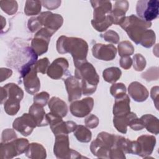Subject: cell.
I'll return each instance as SVG.
<instances>
[{
	"mask_svg": "<svg viewBox=\"0 0 159 159\" xmlns=\"http://www.w3.org/2000/svg\"><path fill=\"white\" fill-rule=\"evenodd\" d=\"M57 50L60 54L70 53L73 58L75 67L87 61L88 45L82 39L61 35L57 40Z\"/></svg>",
	"mask_w": 159,
	"mask_h": 159,
	"instance_id": "6da1fadb",
	"label": "cell"
},
{
	"mask_svg": "<svg viewBox=\"0 0 159 159\" xmlns=\"http://www.w3.org/2000/svg\"><path fill=\"white\" fill-rule=\"evenodd\" d=\"M75 76L81 80L82 93L83 95L93 94L99 82V76L93 65L85 61L75 67Z\"/></svg>",
	"mask_w": 159,
	"mask_h": 159,
	"instance_id": "7a4b0ae2",
	"label": "cell"
},
{
	"mask_svg": "<svg viewBox=\"0 0 159 159\" xmlns=\"http://www.w3.org/2000/svg\"><path fill=\"white\" fill-rule=\"evenodd\" d=\"M23 97V91L15 83H8L1 88V103L4 102V111L9 116L17 113Z\"/></svg>",
	"mask_w": 159,
	"mask_h": 159,
	"instance_id": "3957f363",
	"label": "cell"
},
{
	"mask_svg": "<svg viewBox=\"0 0 159 159\" xmlns=\"http://www.w3.org/2000/svg\"><path fill=\"white\" fill-rule=\"evenodd\" d=\"M94 9L93 19L91 24L98 32L105 31L113 24L109 13L112 10V4L109 1H91Z\"/></svg>",
	"mask_w": 159,
	"mask_h": 159,
	"instance_id": "277c9868",
	"label": "cell"
},
{
	"mask_svg": "<svg viewBox=\"0 0 159 159\" xmlns=\"http://www.w3.org/2000/svg\"><path fill=\"white\" fill-rule=\"evenodd\" d=\"M120 27L127 32L128 36L136 44H139L145 31L152 25L151 22H146L135 15L125 17Z\"/></svg>",
	"mask_w": 159,
	"mask_h": 159,
	"instance_id": "5b68a950",
	"label": "cell"
},
{
	"mask_svg": "<svg viewBox=\"0 0 159 159\" xmlns=\"http://www.w3.org/2000/svg\"><path fill=\"white\" fill-rule=\"evenodd\" d=\"M116 135L106 132H100L90 145L92 153L98 158H109V152L114 146Z\"/></svg>",
	"mask_w": 159,
	"mask_h": 159,
	"instance_id": "8992f818",
	"label": "cell"
},
{
	"mask_svg": "<svg viewBox=\"0 0 159 159\" xmlns=\"http://www.w3.org/2000/svg\"><path fill=\"white\" fill-rule=\"evenodd\" d=\"M55 142L53 152L58 158H83L80 153L70 148V142L68 134L55 135Z\"/></svg>",
	"mask_w": 159,
	"mask_h": 159,
	"instance_id": "52a82bcc",
	"label": "cell"
},
{
	"mask_svg": "<svg viewBox=\"0 0 159 159\" xmlns=\"http://www.w3.org/2000/svg\"><path fill=\"white\" fill-rule=\"evenodd\" d=\"M159 2L157 0H141L137 2L136 12L140 19L151 22L158 15Z\"/></svg>",
	"mask_w": 159,
	"mask_h": 159,
	"instance_id": "ba28073f",
	"label": "cell"
},
{
	"mask_svg": "<svg viewBox=\"0 0 159 159\" xmlns=\"http://www.w3.org/2000/svg\"><path fill=\"white\" fill-rule=\"evenodd\" d=\"M47 119L50 129L55 135L59 134H68L73 132L77 125L73 121L64 122L62 117L53 114L50 112L46 114Z\"/></svg>",
	"mask_w": 159,
	"mask_h": 159,
	"instance_id": "9c48e42d",
	"label": "cell"
},
{
	"mask_svg": "<svg viewBox=\"0 0 159 159\" xmlns=\"http://www.w3.org/2000/svg\"><path fill=\"white\" fill-rule=\"evenodd\" d=\"M53 34L50 32L43 27L35 34L32 40L30 47L38 56L47 52L50 37Z\"/></svg>",
	"mask_w": 159,
	"mask_h": 159,
	"instance_id": "30bf717a",
	"label": "cell"
},
{
	"mask_svg": "<svg viewBox=\"0 0 159 159\" xmlns=\"http://www.w3.org/2000/svg\"><path fill=\"white\" fill-rule=\"evenodd\" d=\"M37 19L40 25L52 34L61 27L63 22V19L61 15L53 14L50 11L40 13Z\"/></svg>",
	"mask_w": 159,
	"mask_h": 159,
	"instance_id": "8fae6325",
	"label": "cell"
},
{
	"mask_svg": "<svg viewBox=\"0 0 159 159\" xmlns=\"http://www.w3.org/2000/svg\"><path fill=\"white\" fill-rule=\"evenodd\" d=\"M13 128L24 136L31 134L34 129L37 127L36 122L30 114L25 113L15 119L12 124Z\"/></svg>",
	"mask_w": 159,
	"mask_h": 159,
	"instance_id": "7c38bea8",
	"label": "cell"
},
{
	"mask_svg": "<svg viewBox=\"0 0 159 159\" xmlns=\"http://www.w3.org/2000/svg\"><path fill=\"white\" fill-rule=\"evenodd\" d=\"M93 106V99L88 97L73 101L70 106V110L73 116L77 117H84L91 112Z\"/></svg>",
	"mask_w": 159,
	"mask_h": 159,
	"instance_id": "4fadbf2b",
	"label": "cell"
},
{
	"mask_svg": "<svg viewBox=\"0 0 159 159\" xmlns=\"http://www.w3.org/2000/svg\"><path fill=\"white\" fill-rule=\"evenodd\" d=\"M93 56L99 60L104 61H110L115 58L117 49L116 47L111 44L96 43L92 48Z\"/></svg>",
	"mask_w": 159,
	"mask_h": 159,
	"instance_id": "5bb4252c",
	"label": "cell"
},
{
	"mask_svg": "<svg viewBox=\"0 0 159 159\" xmlns=\"http://www.w3.org/2000/svg\"><path fill=\"white\" fill-rule=\"evenodd\" d=\"M68 66L69 64L66 58H58L49 65L47 71V75L53 80H59L66 75Z\"/></svg>",
	"mask_w": 159,
	"mask_h": 159,
	"instance_id": "9a60e30c",
	"label": "cell"
},
{
	"mask_svg": "<svg viewBox=\"0 0 159 159\" xmlns=\"http://www.w3.org/2000/svg\"><path fill=\"white\" fill-rule=\"evenodd\" d=\"M37 72L33 66L22 77L23 78L25 91L30 94H34L38 92L40 88V82L37 75Z\"/></svg>",
	"mask_w": 159,
	"mask_h": 159,
	"instance_id": "2e32d148",
	"label": "cell"
},
{
	"mask_svg": "<svg viewBox=\"0 0 159 159\" xmlns=\"http://www.w3.org/2000/svg\"><path fill=\"white\" fill-rule=\"evenodd\" d=\"M66 91L68 95V101L72 102L80 99L82 94V89L80 80L73 76H70L64 80Z\"/></svg>",
	"mask_w": 159,
	"mask_h": 159,
	"instance_id": "e0dca14e",
	"label": "cell"
},
{
	"mask_svg": "<svg viewBox=\"0 0 159 159\" xmlns=\"http://www.w3.org/2000/svg\"><path fill=\"white\" fill-rule=\"evenodd\" d=\"M139 153L138 155L146 157L152 154L156 144V139L153 135H143L137 138Z\"/></svg>",
	"mask_w": 159,
	"mask_h": 159,
	"instance_id": "ac0fdd59",
	"label": "cell"
},
{
	"mask_svg": "<svg viewBox=\"0 0 159 159\" xmlns=\"http://www.w3.org/2000/svg\"><path fill=\"white\" fill-rule=\"evenodd\" d=\"M128 8L129 2L127 1H117L115 2L113 9L109 13L112 19L113 24L120 25L123 22Z\"/></svg>",
	"mask_w": 159,
	"mask_h": 159,
	"instance_id": "d6986e66",
	"label": "cell"
},
{
	"mask_svg": "<svg viewBox=\"0 0 159 159\" xmlns=\"http://www.w3.org/2000/svg\"><path fill=\"white\" fill-rule=\"evenodd\" d=\"M128 92L131 98L137 102H143L145 101L149 94L147 89L137 81H134L129 84Z\"/></svg>",
	"mask_w": 159,
	"mask_h": 159,
	"instance_id": "ffe728a7",
	"label": "cell"
},
{
	"mask_svg": "<svg viewBox=\"0 0 159 159\" xmlns=\"http://www.w3.org/2000/svg\"><path fill=\"white\" fill-rule=\"evenodd\" d=\"M130 98L127 94H124L115 99L113 106L114 116H121L128 114L130 111Z\"/></svg>",
	"mask_w": 159,
	"mask_h": 159,
	"instance_id": "44dd1931",
	"label": "cell"
},
{
	"mask_svg": "<svg viewBox=\"0 0 159 159\" xmlns=\"http://www.w3.org/2000/svg\"><path fill=\"white\" fill-rule=\"evenodd\" d=\"M50 112L57 116L64 117L68 112L67 105L63 100L57 97H52L48 102Z\"/></svg>",
	"mask_w": 159,
	"mask_h": 159,
	"instance_id": "7402d4cb",
	"label": "cell"
},
{
	"mask_svg": "<svg viewBox=\"0 0 159 159\" xmlns=\"http://www.w3.org/2000/svg\"><path fill=\"white\" fill-rule=\"evenodd\" d=\"M29 112L34 119L37 127L46 126L48 124L45 112L42 106L34 103L30 107Z\"/></svg>",
	"mask_w": 159,
	"mask_h": 159,
	"instance_id": "603a6c76",
	"label": "cell"
},
{
	"mask_svg": "<svg viewBox=\"0 0 159 159\" xmlns=\"http://www.w3.org/2000/svg\"><path fill=\"white\" fill-rule=\"evenodd\" d=\"M25 153L28 158L32 159H43L47 157L45 148L38 143H31L29 144Z\"/></svg>",
	"mask_w": 159,
	"mask_h": 159,
	"instance_id": "cb8c5ba5",
	"label": "cell"
},
{
	"mask_svg": "<svg viewBox=\"0 0 159 159\" xmlns=\"http://www.w3.org/2000/svg\"><path fill=\"white\" fill-rule=\"evenodd\" d=\"M136 114L132 112H129L128 114L121 116H114L113 119L114 126L117 131L120 133L125 134L127 130V126L129 125L130 120Z\"/></svg>",
	"mask_w": 159,
	"mask_h": 159,
	"instance_id": "d4e9b609",
	"label": "cell"
},
{
	"mask_svg": "<svg viewBox=\"0 0 159 159\" xmlns=\"http://www.w3.org/2000/svg\"><path fill=\"white\" fill-rule=\"evenodd\" d=\"M19 155V153L14 140L8 142H1L0 147L1 158H12Z\"/></svg>",
	"mask_w": 159,
	"mask_h": 159,
	"instance_id": "484cf974",
	"label": "cell"
},
{
	"mask_svg": "<svg viewBox=\"0 0 159 159\" xmlns=\"http://www.w3.org/2000/svg\"><path fill=\"white\" fill-rule=\"evenodd\" d=\"M142 122L144 128L150 133L157 135L159 132L158 119L152 114H145L140 118Z\"/></svg>",
	"mask_w": 159,
	"mask_h": 159,
	"instance_id": "4316f807",
	"label": "cell"
},
{
	"mask_svg": "<svg viewBox=\"0 0 159 159\" xmlns=\"http://www.w3.org/2000/svg\"><path fill=\"white\" fill-rule=\"evenodd\" d=\"M73 132L76 139L81 142L87 143L91 139L92 134L91 130L83 125H77Z\"/></svg>",
	"mask_w": 159,
	"mask_h": 159,
	"instance_id": "83f0119b",
	"label": "cell"
},
{
	"mask_svg": "<svg viewBox=\"0 0 159 159\" xmlns=\"http://www.w3.org/2000/svg\"><path fill=\"white\" fill-rule=\"evenodd\" d=\"M122 75L121 70L117 67H110L104 70L102 76L104 80L110 83L116 82Z\"/></svg>",
	"mask_w": 159,
	"mask_h": 159,
	"instance_id": "f1b7e54d",
	"label": "cell"
},
{
	"mask_svg": "<svg viewBox=\"0 0 159 159\" xmlns=\"http://www.w3.org/2000/svg\"><path fill=\"white\" fill-rule=\"evenodd\" d=\"M40 1H26L24 12L27 16L37 15L41 10Z\"/></svg>",
	"mask_w": 159,
	"mask_h": 159,
	"instance_id": "f546056e",
	"label": "cell"
},
{
	"mask_svg": "<svg viewBox=\"0 0 159 159\" xmlns=\"http://www.w3.org/2000/svg\"><path fill=\"white\" fill-rule=\"evenodd\" d=\"M155 33L151 29H147L143 34L140 44L145 48H150L155 42Z\"/></svg>",
	"mask_w": 159,
	"mask_h": 159,
	"instance_id": "4dcf8cb0",
	"label": "cell"
},
{
	"mask_svg": "<svg viewBox=\"0 0 159 159\" xmlns=\"http://www.w3.org/2000/svg\"><path fill=\"white\" fill-rule=\"evenodd\" d=\"M118 52L121 57H129L134 53V47L129 41H122L118 45Z\"/></svg>",
	"mask_w": 159,
	"mask_h": 159,
	"instance_id": "1f68e13d",
	"label": "cell"
},
{
	"mask_svg": "<svg viewBox=\"0 0 159 159\" xmlns=\"http://www.w3.org/2000/svg\"><path fill=\"white\" fill-rule=\"evenodd\" d=\"M0 6L1 9L8 15L15 14L18 8L17 3L16 1H1Z\"/></svg>",
	"mask_w": 159,
	"mask_h": 159,
	"instance_id": "d6a6232c",
	"label": "cell"
},
{
	"mask_svg": "<svg viewBox=\"0 0 159 159\" xmlns=\"http://www.w3.org/2000/svg\"><path fill=\"white\" fill-rule=\"evenodd\" d=\"M110 93L115 98L120 97L126 94V87L122 83H114L110 88Z\"/></svg>",
	"mask_w": 159,
	"mask_h": 159,
	"instance_id": "836d02e7",
	"label": "cell"
},
{
	"mask_svg": "<svg viewBox=\"0 0 159 159\" xmlns=\"http://www.w3.org/2000/svg\"><path fill=\"white\" fill-rule=\"evenodd\" d=\"M132 64L134 70L137 71H141L146 66L145 58L141 54L137 53L133 57Z\"/></svg>",
	"mask_w": 159,
	"mask_h": 159,
	"instance_id": "e575fe53",
	"label": "cell"
},
{
	"mask_svg": "<svg viewBox=\"0 0 159 159\" xmlns=\"http://www.w3.org/2000/svg\"><path fill=\"white\" fill-rule=\"evenodd\" d=\"M49 65L50 63L48 59L45 57L37 60L33 65V67L37 73L45 74L47 71Z\"/></svg>",
	"mask_w": 159,
	"mask_h": 159,
	"instance_id": "d590c367",
	"label": "cell"
},
{
	"mask_svg": "<svg viewBox=\"0 0 159 159\" xmlns=\"http://www.w3.org/2000/svg\"><path fill=\"white\" fill-rule=\"evenodd\" d=\"M142 77L145 78L148 81L158 80V67H151L150 68H148L145 73H142Z\"/></svg>",
	"mask_w": 159,
	"mask_h": 159,
	"instance_id": "8d00e7d4",
	"label": "cell"
},
{
	"mask_svg": "<svg viewBox=\"0 0 159 159\" xmlns=\"http://www.w3.org/2000/svg\"><path fill=\"white\" fill-rule=\"evenodd\" d=\"M49 94L45 91H42L35 94L34 97V103L37 104L42 107L45 106L49 99Z\"/></svg>",
	"mask_w": 159,
	"mask_h": 159,
	"instance_id": "74e56055",
	"label": "cell"
},
{
	"mask_svg": "<svg viewBox=\"0 0 159 159\" xmlns=\"http://www.w3.org/2000/svg\"><path fill=\"white\" fill-rule=\"evenodd\" d=\"M101 36L106 41L115 44L117 43L120 39L118 34L112 30H108L104 34H101Z\"/></svg>",
	"mask_w": 159,
	"mask_h": 159,
	"instance_id": "f35d334b",
	"label": "cell"
},
{
	"mask_svg": "<svg viewBox=\"0 0 159 159\" xmlns=\"http://www.w3.org/2000/svg\"><path fill=\"white\" fill-rule=\"evenodd\" d=\"M17 139L16 132L12 129H7L4 130L2 133L1 142H8Z\"/></svg>",
	"mask_w": 159,
	"mask_h": 159,
	"instance_id": "ab89813d",
	"label": "cell"
},
{
	"mask_svg": "<svg viewBox=\"0 0 159 159\" xmlns=\"http://www.w3.org/2000/svg\"><path fill=\"white\" fill-rule=\"evenodd\" d=\"M84 123L86 127L90 129L96 128L99 124V119L94 114H90L84 119Z\"/></svg>",
	"mask_w": 159,
	"mask_h": 159,
	"instance_id": "60d3db41",
	"label": "cell"
},
{
	"mask_svg": "<svg viewBox=\"0 0 159 159\" xmlns=\"http://www.w3.org/2000/svg\"><path fill=\"white\" fill-rule=\"evenodd\" d=\"M28 28L32 32H35L36 31H39L42 29V25L38 20L37 17H32L28 20Z\"/></svg>",
	"mask_w": 159,
	"mask_h": 159,
	"instance_id": "b9f144b4",
	"label": "cell"
},
{
	"mask_svg": "<svg viewBox=\"0 0 159 159\" xmlns=\"http://www.w3.org/2000/svg\"><path fill=\"white\" fill-rule=\"evenodd\" d=\"M131 129L134 130H140L144 128V126L142 124V122L140 119H139L136 116H135L130 121L129 125Z\"/></svg>",
	"mask_w": 159,
	"mask_h": 159,
	"instance_id": "7bdbcfd3",
	"label": "cell"
},
{
	"mask_svg": "<svg viewBox=\"0 0 159 159\" xmlns=\"http://www.w3.org/2000/svg\"><path fill=\"white\" fill-rule=\"evenodd\" d=\"M125 153L119 148L114 146L109 152V158H125Z\"/></svg>",
	"mask_w": 159,
	"mask_h": 159,
	"instance_id": "ee69618b",
	"label": "cell"
},
{
	"mask_svg": "<svg viewBox=\"0 0 159 159\" xmlns=\"http://www.w3.org/2000/svg\"><path fill=\"white\" fill-rule=\"evenodd\" d=\"M42 4L49 10H52L60 6L61 1H42Z\"/></svg>",
	"mask_w": 159,
	"mask_h": 159,
	"instance_id": "f6af8a7d",
	"label": "cell"
},
{
	"mask_svg": "<svg viewBox=\"0 0 159 159\" xmlns=\"http://www.w3.org/2000/svg\"><path fill=\"white\" fill-rule=\"evenodd\" d=\"M119 64L122 68L125 70H128L131 67L132 65V60L129 56L123 57H121V58L120 59Z\"/></svg>",
	"mask_w": 159,
	"mask_h": 159,
	"instance_id": "bcb514c9",
	"label": "cell"
},
{
	"mask_svg": "<svg viewBox=\"0 0 159 159\" xmlns=\"http://www.w3.org/2000/svg\"><path fill=\"white\" fill-rule=\"evenodd\" d=\"M158 89H159L158 86H153L151 89V91H150L151 98H152V99H153V101L155 103V107H156L157 110L158 109V94H159Z\"/></svg>",
	"mask_w": 159,
	"mask_h": 159,
	"instance_id": "7dc6e473",
	"label": "cell"
}]
</instances>
